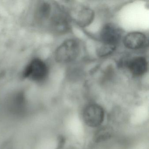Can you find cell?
<instances>
[{"label":"cell","instance_id":"1","mask_svg":"<svg viewBox=\"0 0 149 149\" xmlns=\"http://www.w3.org/2000/svg\"><path fill=\"white\" fill-rule=\"evenodd\" d=\"M32 17L34 25L40 29L62 33L68 28L66 13L59 5L52 1H38L34 6Z\"/></svg>","mask_w":149,"mask_h":149},{"label":"cell","instance_id":"2","mask_svg":"<svg viewBox=\"0 0 149 149\" xmlns=\"http://www.w3.org/2000/svg\"><path fill=\"white\" fill-rule=\"evenodd\" d=\"M81 50L80 42L75 39L66 40L56 49L55 58L57 62L67 63L75 60Z\"/></svg>","mask_w":149,"mask_h":149},{"label":"cell","instance_id":"3","mask_svg":"<svg viewBox=\"0 0 149 149\" xmlns=\"http://www.w3.org/2000/svg\"><path fill=\"white\" fill-rule=\"evenodd\" d=\"M47 65L41 59H33L25 68L23 77L31 81L40 82L44 81L48 74Z\"/></svg>","mask_w":149,"mask_h":149},{"label":"cell","instance_id":"4","mask_svg":"<svg viewBox=\"0 0 149 149\" xmlns=\"http://www.w3.org/2000/svg\"><path fill=\"white\" fill-rule=\"evenodd\" d=\"M104 116L103 109L97 104L88 105L84 109L83 114L85 124L91 127L100 126L103 122Z\"/></svg>","mask_w":149,"mask_h":149},{"label":"cell","instance_id":"5","mask_svg":"<svg viewBox=\"0 0 149 149\" xmlns=\"http://www.w3.org/2000/svg\"><path fill=\"white\" fill-rule=\"evenodd\" d=\"M121 37V30L111 23L104 25L100 33V39L102 44L107 46L117 47Z\"/></svg>","mask_w":149,"mask_h":149},{"label":"cell","instance_id":"6","mask_svg":"<svg viewBox=\"0 0 149 149\" xmlns=\"http://www.w3.org/2000/svg\"><path fill=\"white\" fill-rule=\"evenodd\" d=\"M124 44L127 48L138 49L143 48L147 44L146 36L143 33L135 32L128 34L124 39Z\"/></svg>","mask_w":149,"mask_h":149},{"label":"cell","instance_id":"7","mask_svg":"<svg viewBox=\"0 0 149 149\" xmlns=\"http://www.w3.org/2000/svg\"><path fill=\"white\" fill-rule=\"evenodd\" d=\"M127 67L132 74L141 76L145 74L148 70V63L143 56L134 57L127 63Z\"/></svg>","mask_w":149,"mask_h":149},{"label":"cell","instance_id":"8","mask_svg":"<svg viewBox=\"0 0 149 149\" xmlns=\"http://www.w3.org/2000/svg\"><path fill=\"white\" fill-rule=\"evenodd\" d=\"M94 16V13L92 10L87 8H83L79 10L76 21L81 26H86L92 21Z\"/></svg>","mask_w":149,"mask_h":149},{"label":"cell","instance_id":"9","mask_svg":"<svg viewBox=\"0 0 149 149\" xmlns=\"http://www.w3.org/2000/svg\"><path fill=\"white\" fill-rule=\"evenodd\" d=\"M116 47L102 44L97 50V54L101 57L108 56L114 52Z\"/></svg>","mask_w":149,"mask_h":149},{"label":"cell","instance_id":"10","mask_svg":"<svg viewBox=\"0 0 149 149\" xmlns=\"http://www.w3.org/2000/svg\"><path fill=\"white\" fill-rule=\"evenodd\" d=\"M110 135L111 133L109 129L103 128V129H100L97 133L96 139L97 140H99V141L103 140L110 137Z\"/></svg>","mask_w":149,"mask_h":149}]
</instances>
